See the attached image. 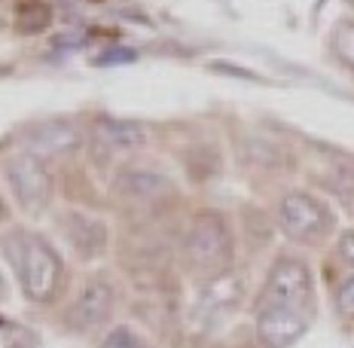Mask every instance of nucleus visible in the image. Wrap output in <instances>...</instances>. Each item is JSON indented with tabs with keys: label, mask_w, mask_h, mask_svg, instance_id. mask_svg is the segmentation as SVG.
Returning a JSON list of instances; mask_svg holds the SVG:
<instances>
[{
	"label": "nucleus",
	"mask_w": 354,
	"mask_h": 348,
	"mask_svg": "<svg viewBox=\"0 0 354 348\" xmlns=\"http://www.w3.org/2000/svg\"><path fill=\"white\" fill-rule=\"evenodd\" d=\"M348 3H351V6H354V0H348Z\"/></svg>",
	"instance_id": "obj_20"
},
{
	"label": "nucleus",
	"mask_w": 354,
	"mask_h": 348,
	"mask_svg": "<svg viewBox=\"0 0 354 348\" xmlns=\"http://www.w3.org/2000/svg\"><path fill=\"white\" fill-rule=\"evenodd\" d=\"M95 138L107 147L110 153H129L147 144V131L144 125L131 122V120H116V116H101L95 122Z\"/></svg>",
	"instance_id": "obj_10"
},
{
	"label": "nucleus",
	"mask_w": 354,
	"mask_h": 348,
	"mask_svg": "<svg viewBox=\"0 0 354 348\" xmlns=\"http://www.w3.org/2000/svg\"><path fill=\"white\" fill-rule=\"evenodd\" d=\"M308 321H312V309L260 302V309H257V339L263 348H290L308 330Z\"/></svg>",
	"instance_id": "obj_6"
},
{
	"label": "nucleus",
	"mask_w": 354,
	"mask_h": 348,
	"mask_svg": "<svg viewBox=\"0 0 354 348\" xmlns=\"http://www.w3.org/2000/svg\"><path fill=\"white\" fill-rule=\"evenodd\" d=\"M278 226L290 235L293 241L315 244L327 239L336 226V217L327 202L306 190H293L278 202Z\"/></svg>",
	"instance_id": "obj_3"
},
{
	"label": "nucleus",
	"mask_w": 354,
	"mask_h": 348,
	"mask_svg": "<svg viewBox=\"0 0 354 348\" xmlns=\"http://www.w3.org/2000/svg\"><path fill=\"white\" fill-rule=\"evenodd\" d=\"M116 306V287L113 281L98 275V278H88L83 284V291L77 293L73 306L68 309V324L73 330H95L113 315Z\"/></svg>",
	"instance_id": "obj_7"
},
{
	"label": "nucleus",
	"mask_w": 354,
	"mask_h": 348,
	"mask_svg": "<svg viewBox=\"0 0 354 348\" xmlns=\"http://www.w3.org/2000/svg\"><path fill=\"white\" fill-rule=\"evenodd\" d=\"M101 348H150V345H147V339L135 327L120 324V327H113L104 339H101Z\"/></svg>",
	"instance_id": "obj_14"
},
{
	"label": "nucleus",
	"mask_w": 354,
	"mask_h": 348,
	"mask_svg": "<svg viewBox=\"0 0 354 348\" xmlns=\"http://www.w3.org/2000/svg\"><path fill=\"white\" fill-rule=\"evenodd\" d=\"M336 312L342 321L354 324V275L342 278L336 287Z\"/></svg>",
	"instance_id": "obj_15"
},
{
	"label": "nucleus",
	"mask_w": 354,
	"mask_h": 348,
	"mask_svg": "<svg viewBox=\"0 0 354 348\" xmlns=\"http://www.w3.org/2000/svg\"><path fill=\"white\" fill-rule=\"evenodd\" d=\"M6 217V208H3V199H0V220Z\"/></svg>",
	"instance_id": "obj_18"
},
{
	"label": "nucleus",
	"mask_w": 354,
	"mask_h": 348,
	"mask_svg": "<svg viewBox=\"0 0 354 348\" xmlns=\"http://www.w3.org/2000/svg\"><path fill=\"white\" fill-rule=\"evenodd\" d=\"M116 190L135 202H156L171 190V181L159 172H150V168H131V172H122V177L116 181Z\"/></svg>",
	"instance_id": "obj_11"
},
{
	"label": "nucleus",
	"mask_w": 354,
	"mask_h": 348,
	"mask_svg": "<svg viewBox=\"0 0 354 348\" xmlns=\"http://www.w3.org/2000/svg\"><path fill=\"white\" fill-rule=\"evenodd\" d=\"M3 177L10 183L21 211L40 214L53 202V174L46 172L43 159L34 156V153L21 150L16 156H10L3 162Z\"/></svg>",
	"instance_id": "obj_4"
},
{
	"label": "nucleus",
	"mask_w": 354,
	"mask_h": 348,
	"mask_svg": "<svg viewBox=\"0 0 354 348\" xmlns=\"http://www.w3.org/2000/svg\"><path fill=\"white\" fill-rule=\"evenodd\" d=\"M235 239L230 220L220 211H198L180 241V260L198 278H217L230 272Z\"/></svg>",
	"instance_id": "obj_2"
},
{
	"label": "nucleus",
	"mask_w": 354,
	"mask_h": 348,
	"mask_svg": "<svg viewBox=\"0 0 354 348\" xmlns=\"http://www.w3.org/2000/svg\"><path fill=\"white\" fill-rule=\"evenodd\" d=\"M0 250H3L6 263L16 272L21 293L31 302H53L64 287V260L62 254L53 248V241H46L34 229H10L0 239Z\"/></svg>",
	"instance_id": "obj_1"
},
{
	"label": "nucleus",
	"mask_w": 354,
	"mask_h": 348,
	"mask_svg": "<svg viewBox=\"0 0 354 348\" xmlns=\"http://www.w3.org/2000/svg\"><path fill=\"white\" fill-rule=\"evenodd\" d=\"M336 254L348 269H354V229H345L336 241Z\"/></svg>",
	"instance_id": "obj_16"
},
{
	"label": "nucleus",
	"mask_w": 354,
	"mask_h": 348,
	"mask_svg": "<svg viewBox=\"0 0 354 348\" xmlns=\"http://www.w3.org/2000/svg\"><path fill=\"white\" fill-rule=\"evenodd\" d=\"M80 144H83V135H80L77 122H71V120H46L25 131L28 153H34L40 159L71 156V153L80 150Z\"/></svg>",
	"instance_id": "obj_8"
},
{
	"label": "nucleus",
	"mask_w": 354,
	"mask_h": 348,
	"mask_svg": "<svg viewBox=\"0 0 354 348\" xmlns=\"http://www.w3.org/2000/svg\"><path fill=\"white\" fill-rule=\"evenodd\" d=\"M62 229H64V235H68V241L77 248V254H83V257L104 254L107 226L101 223V220L88 217V214H80V211H68L62 220Z\"/></svg>",
	"instance_id": "obj_9"
},
{
	"label": "nucleus",
	"mask_w": 354,
	"mask_h": 348,
	"mask_svg": "<svg viewBox=\"0 0 354 348\" xmlns=\"http://www.w3.org/2000/svg\"><path fill=\"white\" fill-rule=\"evenodd\" d=\"M3 287H6V284H3V275H0V296H3Z\"/></svg>",
	"instance_id": "obj_19"
},
{
	"label": "nucleus",
	"mask_w": 354,
	"mask_h": 348,
	"mask_svg": "<svg viewBox=\"0 0 354 348\" xmlns=\"http://www.w3.org/2000/svg\"><path fill=\"white\" fill-rule=\"evenodd\" d=\"M315 300V275L306 260L299 257H278L272 263L269 275L263 284L260 302H275V306H293V309H312Z\"/></svg>",
	"instance_id": "obj_5"
},
{
	"label": "nucleus",
	"mask_w": 354,
	"mask_h": 348,
	"mask_svg": "<svg viewBox=\"0 0 354 348\" xmlns=\"http://www.w3.org/2000/svg\"><path fill=\"white\" fill-rule=\"evenodd\" d=\"M330 49L345 68L354 71V21L351 19H342L336 21L333 34H330Z\"/></svg>",
	"instance_id": "obj_13"
},
{
	"label": "nucleus",
	"mask_w": 354,
	"mask_h": 348,
	"mask_svg": "<svg viewBox=\"0 0 354 348\" xmlns=\"http://www.w3.org/2000/svg\"><path fill=\"white\" fill-rule=\"evenodd\" d=\"M53 21V10L46 0H21L16 10V25L21 34H40Z\"/></svg>",
	"instance_id": "obj_12"
},
{
	"label": "nucleus",
	"mask_w": 354,
	"mask_h": 348,
	"mask_svg": "<svg viewBox=\"0 0 354 348\" xmlns=\"http://www.w3.org/2000/svg\"><path fill=\"white\" fill-rule=\"evenodd\" d=\"M135 58H138L135 49H110V53H101L98 58H95V62L107 68V64H131Z\"/></svg>",
	"instance_id": "obj_17"
}]
</instances>
